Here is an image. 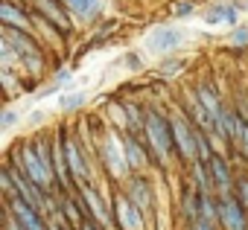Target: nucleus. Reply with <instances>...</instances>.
Segmentation results:
<instances>
[{
    "instance_id": "obj_1",
    "label": "nucleus",
    "mask_w": 248,
    "mask_h": 230,
    "mask_svg": "<svg viewBox=\"0 0 248 230\" xmlns=\"http://www.w3.org/2000/svg\"><path fill=\"white\" fill-rule=\"evenodd\" d=\"M99 166L111 184H126L135 175L126 155V131L105 126V131L99 134Z\"/></svg>"
},
{
    "instance_id": "obj_2",
    "label": "nucleus",
    "mask_w": 248,
    "mask_h": 230,
    "mask_svg": "<svg viewBox=\"0 0 248 230\" xmlns=\"http://www.w3.org/2000/svg\"><path fill=\"white\" fill-rule=\"evenodd\" d=\"M143 137L155 155V160L161 166H170L175 155V140H172V126H170V111L146 105V126H143Z\"/></svg>"
},
{
    "instance_id": "obj_3",
    "label": "nucleus",
    "mask_w": 248,
    "mask_h": 230,
    "mask_svg": "<svg viewBox=\"0 0 248 230\" xmlns=\"http://www.w3.org/2000/svg\"><path fill=\"white\" fill-rule=\"evenodd\" d=\"M9 160H12L27 178H32L44 192H62V189H59V178H56V172L44 166V160L38 158L32 140H18V143L12 146V152H9Z\"/></svg>"
},
{
    "instance_id": "obj_4",
    "label": "nucleus",
    "mask_w": 248,
    "mask_h": 230,
    "mask_svg": "<svg viewBox=\"0 0 248 230\" xmlns=\"http://www.w3.org/2000/svg\"><path fill=\"white\" fill-rule=\"evenodd\" d=\"M170 126H172V140H175V155L181 166H193L199 160V126L187 117L181 108L170 111Z\"/></svg>"
},
{
    "instance_id": "obj_5",
    "label": "nucleus",
    "mask_w": 248,
    "mask_h": 230,
    "mask_svg": "<svg viewBox=\"0 0 248 230\" xmlns=\"http://www.w3.org/2000/svg\"><path fill=\"white\" fill-rule=\"evenodd\" d=\"M64 155H67V166H70V175H73L76 187H79V184H99V181H102V178L93 172L91 158L85 155L76 129H67V126H64Z\"/></svg>"
},
{
    "instance_id": "obj_6",
    "label": "nucleus",
    "mask_w": 248,
    "mask_h": 230,
    "mask_svg": "<svg viewBox=\"0 0 248 230\" xmlns=\"http://www.w3.org/2000/svg\"><path fill=\"white\" fill-rule=\"evenodd\" d=\"M111 210H114V221L120 230H152V221L143 216V210L123 192L120 184H114V192H111Z\"/></svg>"
},
{
    "instance_id": "obj_7",
    "label": "nucleus",
    "mask_w": 248,
    "mask_h": 230,
    "mask_svg": "<svg viewBox=\"0 0 248 230\" xmlns=\"http://www.w3.org/2000/svg\"><path fill=\"white\" fill-rule=\"evenodd\" d=\"M123 187V192H126L140 210H143V216L149 218V221H155V207H158V189H155V184H152V178H149V172H135L126 184H120Z\"/></svg>"
},
{
    "instance_id": "obj_8",
    "label": "nucleus",
    "mask_w": 248,
    "mask_h": 230,
    "mask_svg": "<svg viewBox=\"0 0 248 230\" xmlns=\"http://www.w3.org/2000/svg\"><path fill=\"white\" fill-rule=\"evenodd\" d=\"M24 3L32 9V12H38L41 18H47L50 24H56L64 35H73L76 32V18L70 15V9H67V3L64 0H24Z\"/></svg>"
},
{
    "instance_id": "obj_9",
    "label": "nucleus",
    "mask_w": 248,
    "mask_h": 230,
    "mask_svg": "<svg viewBox=\"0 0 248 230\" xmlns=\"http://www.w3.org/2000/svg\"><path fill=\"white\" fill-rule=\"evenodd\" d=\"M219 230H248V210L236 195H219Z\"/></svg>"
},
{
    "instance_id": "obj_10",
    "label": "nucleus",
    "mask_w": 248,
    "mask_h": 230,
    "mask_svg": "<svg viewBox=\"0 0 248 230\" xmlns=\"http://www.w3.org/2000/svg\"><path fill=\"white\" fill-rule=\"evenodd\" d=\"M207 169H210V175H213L216 195H233V189H236V172H233L231 158L213 152V158L207 160Z\"/></svg>"
},
{
    "instance_id": "obj_11",
    "label": "nucleus",
    "mask_w": 248,
    "mask_h": 230,
    "mask_svg": "<svg viewBox=\"0 0 248 230\" xmlns=\"http://www.w3.org/2000/svg\"><path fill=\"white\" fill-rule=\"evenodd\" d=\"M126 155H129V166H132V172H149V169L158 163L143 134H132V131H126Z\"/></svg>"
},
{
    "instance_id": "obj_12",
    "label": "nucleus",
    "mask_w": 248,
    "mask_h": 230,
    "mask_svg": "<svg viewBox=\"0 0 248 230\" xmlns=\"http://www.w3.org/2000/svg\"><path fill=\"white\" fill-rule=\"evenodd\" d=\"M0 38L9 41L21 53V58H27V56H44L47 53L44 41L35 32H24V29H15V27H0Z\"/></svg>"
},
{
    "instance_id": "obj_13",
    "label": "nucleus",
    "mask_w": 248,
    "mask_h": 230,
    "mask_svg": "<svg viewBox=\"0 0 248 230\" xmlns=\"http://www.w3.org/2000/svg\"><path fill=\"white\" fill-rule=\"evenodd\" d=\"M0 24H3V27H15V29H24V32H35L32 9L24 6L21 0H3V3H0Z\"/></svg>"
},
{
    "instance_id": "obj_14",
    "label": "nucleus",
    "mask_w": 248,
    "mask_h": 230,
    "mask_svg": "<svg viewBox=\"0 0 248 230\" xmlns=\"http://www.w3.org/2000/svg\"><path fill=\"white\" fill-rule=\"evenodd\" d=\"M181 44H184V32L175 27H155L146 38V50L158 56H172Z\"/></svg>"
},
{
    "instance_id": "obj_15",
    "label": "nucleus",
    "mask_w": 248,
    "mask_h": 230,
    "mask_svg": "<svg viewBox=\"0 0 248 230\" xmlns=\"http://www.w3.org/2000/svg\"><path fill=\"white\" fill-rule=\"evenodd\" d=\"M196 96H199V102L204 105V111L210 114V120H213V129H216V123L222 120V114H225V99H222V93L216 90V85L210 82V79H202L199 85H196Z\"/></svg>"
},
{
    "instance_id": "obj_16",
    "label": "nucleus",
    "mask_w": 248,
    "mask_h": 230,
    "mask_svg": "<svg viewBox=\"0 0 248 230\" xmlns=\"http://www.w3.org/2000/svg\"><path fill=\"white\" fill-rule=\"evenodd\" d=\"M242 6H245V3H236V0H219V3H210V6H207L204 21H207V27H219V24L236 27Z\"/></svg>"
},
{
    "instance_id": "obj_17",
    "label": "nucleus",
    "mask_w": 248,
    "mask_h": 230,
    "mask_svg": "<svg viewBox=\"0 0 248 230\" xmlns=\"http://www.w3.org/2000/svg\"><path fill=\"white\" fill-rule=\"evenodd\" d=\"M178 108L187 114V117L202 129V131H213V120H210V114L204 111V105L199 102V96H196V87H190V90H184L181 93V99H178Z\"/></svg>"
},
{
    "instance_id": "obj_18",
    "label": "nucleus",
    "mask_w": 248,
    "mask_h": 230,
    "mask_svg": "<svg viewBox=\"0 0 248 230\" xmlns=\"http://www.w3.org/2000/svg\"><path fill=\"white\" fill-rule=\"evenodd\" d=\"M64 3L79 24H96L105 9V0H64Z\"/></svg>"
},
{
    "instance_id": "obj_19",
    "label": "nucleus",
    "mask_w": 248,
    "mask_h": 230,
    "mask_svg": "<svg viewBox=\"0 0 248 230\" xmlns=\"http://www.w3.org/2000/svg\"><path fill=\"white\" fill-rule=\"evenodd\" d=\"M105 123L111 129L129 131V108H126V99H111L105 105Z\"/></svg>"
},
{
    "instance_id": "obj_20",
    "label": "nucleus",
    "mask_w": 248,
    "mask_h": 230,
    "mask_svg": "<svg viewBox=\"0 0 248 230\" xmlns=\"http://www.w3.org/2000/svg\"><path fill=\"white\" fill-rule=\"evenodd\" d=\"M228 44L233 47V50H248V27H233L231 29V35H228Z\"/></svg>"
},
{
    "instance_id": "obj_21",
    "label": "nucleus",
    "mask_w": 248,
    "mask_h": 230,
    "mask_svg": "<svg viewBox=\"0 0 248 230\" xmlns=\"http://www.w3.org/2000/svg\"><path fill=\"white\" fill-rule=\"evenodd\" d=\"M164 58H167V61L161 64V76H164V79H172V76H178L175 70H181V67H184V61H181V58H170V56H164Z\"/></svg>"
},
{
    "instance_id": "obj_22",
    "label": "nucleus",
    "mask_w": 248,
    "mask_h": 230,
    "mask_svg": "<svg viewBox=\"0 0 248 230\" xmlns=\"http://www.w3.org/2000/svg\"><path fill=\"white\" fill-rule=\"evenodd\" d=\"M196 12V0H175V6H172V15L175 18H187Z\"/></svg>"
},
{
    "instance_id": "obj_23",
    "label": "nucleus",
    "mask_w": 248,
    "mask_h": 230,
    "mask_svg": "<svg viewBox=\"0 0 248 230\" xmlns=\"http://www.w3.org/2000/svg\"><path fill=\"white\" fill-rule=\"evenodd\" d=\"M82 105H85V93H64L62 96V108L64 111H76Z\"/></svg>"
},
{
    "instance_id": "obj_24",
    "label": "nucleus",
    "mask_w": 248,
    "mask_h": 230,
    "mask_svg": "<svg viewBox=\"0 0 248 230\" xmlns=\"http://www.w3.org/2000/svg\"><path fill=\"white\" fill-rule=\"evenodd\" d=\"M233 195L245 204V210H248V175H236V189H233Z\"/></svg>"
},
{
    "instance_id": "obj_25",
    "label": "nucleus",
    "mask_w": 248,
    "mask_h": 230,
    "mask_svg": "<svg viewBox=\"0 0 248 230\" xmlns=\"http://www.w3.org/2000/svg\"><path fill=\"white\" fill-rule=\"evenodd\" d=\"M3 230H24V224L18 221V216L9 207H3Z\"/></svg>"
},
{
    "instance_id": "obj_26",
    "label": "nucleus",
    "mask_w": 248,
    "mask_h": 230,
    "mask_svg": "<svg viewBox=\"0 0 248 230\" xmlns=\"http://www.w3.org/2000/svg\"><path fill=\"white\" fill-rule=\"evenodd\" d=\"M187 230H219V224H213V221H207V218H196Z\"/></svg>"
},
{
    "instance_id": "obj_27",
    "label": "nucleus",
    "mask_w": 248,
    "mask_h": 230,
    "mask_svg": "<svg viewBox=\"0 0 248 230\" xmlns=\"http://www.w3.org/2000/svg\"><path fill=\"white\" fill-rule=\"evenodd\" d=\"M15 120H18V114H15V111H6V114H3V129H12Z\"/></svg>"
},
{
    "instance_id": "obj_28",
    "label": "nucleus",
    "mask_w": 248,
    "mask_h": 230,
    "mask_svg": "<svg viewBox=\"0 0 248 230\" xmlns=\"http://www.w3.org/2000/svg\"><path fill=\"white\" fill-rule=\"evenodd\" d=\"M79 230H105V227H102V224H96L93 218H85V224H82Z\"/></svg>"
},
{
    "instance_id": "obj_29",
    "label": "nucleus",
    "mask_w": 248,
    "mask_h": 230,
    "mask_svg": "<svg viewBox=\"0 0 248 230\" xmlns=\"http://www.w3.org/2000/svg\"><path fill=\"white\" fill-rule=\"evenodd\" d=\"M126 61H129V64H132V67H143V61H140V58H138V56H126Z\"/></svg>"
}]
</instances>
